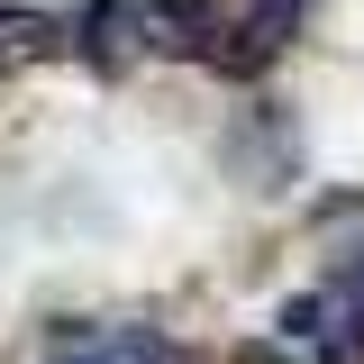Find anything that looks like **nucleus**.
<instances>
[{
  "label": "nucleus",
  "instance_id": "f257e3e1",
  "mask_svg": "<svg viewBox=\"0 0 364 364\" xmlns=\"http://www.w3.org/2000/svg\"><path fill=\"white\" fill-rule=\"evenodd\" d=\"M291 18H301V0H255V9H246V46H255V55H273Z\"/></svg>",
  "mask_w": 364,
  "mask_h": 364
}]
</instances>
